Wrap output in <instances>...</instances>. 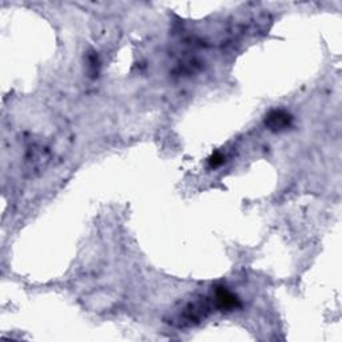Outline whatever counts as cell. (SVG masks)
<instances>
[{
    "label": "cell",
    "instance_id": "1",
    "mask_svg": "<svg viewBox=\"0 0 342 342\" xmlns=\"http://www.w3.org/2000/svg\"><path fill=\"white\" fill-rule=\"evenodd\" d=\"M291 118L290 115H287L286 112L283 111H273L270 115L267 116L266 124L271 130H282L286 128L287 126H290Z\"/></svg>",
    "mask_w": 342,
    "mask_h": 342
},
{
    "label": "cell",
    "instance_id": "2",
    "mask_svg": "<svg viewBox=\"0 0 342 342\" xmlns=\"http://www.w3.org/2000/svg\"><path fill=\"white\" fill-rule=\"evenodd\" d=\"M217 302L222 309H233L238 305V299L235 298L234 295L229 293L225 289H221L217 293Z\"/></svg>",
    "mask_w": 342,
    "mask_h": 342
},
{
    "label": "cell",
    "instance_id": "3",
    "mask_svg": "<svg viewBox=\"0 0 342 342\" xmlns=\"http://www.w3.org/2000/svg\"><path fill=\"white\" fill-rule=\"evenodd\" d=\"M222 160H223L222 156L218 155V154H217V155L213 156V158H211V159H210V163H211V166H213V167H217V166H218V164L222 163Z\"/></svg>",
    "mask_w": 342,
    "mask_h": 342
}]
</instances>
